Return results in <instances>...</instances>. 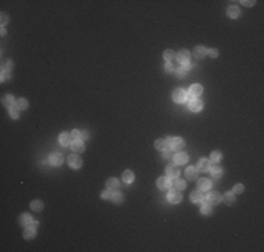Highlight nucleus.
Returning <instances> with one entry per match:
<instances>
[{"instance_id": "obj_43", "label": "nucleus", "mask_w": 264, "mask_h": 252, "mask_svg": "<svg viewBox=\"0 0 264 252\" xmlns=\"http://www.w3.org/2000/svg\"><path fill=\"white\" fill-rule=\"evenodd\" d=\"M111 196H113L111 189H110V191H104L103 193H101V197H103V199H111Z\"/></svg>"}, {"instance_id": "obj_10", "label": "nucleus", "mask_w": 264, "mask_h": 252, "mask_svg": "<svg viewBox=\"0 0 264 252\" xmlns=\"http://www.w3.org/2000/svg\"><path fill=\"white\" fill-rule=\"evenodd\" d=\"M185 94H187V92H185L184 90H181V88L176 90V91L173 92V100H174L176 102H179V104L184 102V101H185Z\"/></svg>"}, {"instance_id": "obj_34", "label": "nucleus", "mask_w": 264, "mask_h": 252, "mask_svg": "<svg viewBox=\"0 0 264 252\" xmlns=\"http://www.w3.org/2000/svg\"><path fill=\"white\" fill-rule=\"evenodd\" d=\"M176 73H177V76H179L180 79H183V77H185V74L188 73V70L184 67V66H181V67H177L176 69Z\"/></svg>"}, {"instance_id": "obj_20", "label": "nucleus", "mask_w": 264, "mask_h": 252, "mask_svg": "<svg viewBox=\"0 0 264 252\" xmlns=\"http://www.w3.org/2000/svg\"><path fill=\"white\" fill-rule=\"evenodd\" d=\"M185 176H187L188 179H197L198 170H197L195 167H188L187 170H185Z\"/></svg>"}, {"instance_id": "obj_25", "label": "nucleus", "mask_w": 264, "mask_h": 252, "mask_svg": "<svg viewBox=\"0 0 264 252\" xmlns=\"http://www.w3.org/2000/svg\"><path fill=\"white\" fill-rule=\"evenodd\" d=\"M134 174H132V171H125L124 174H122V181L127 182V184H132L134 182Z\"/></svg>"}, {"instance_id": "obj_39", "label": "nucleus", "mask_w": 264, "mask_h": 252, "mask_svg": "<svg viewBox=\"0 0 264 252\" xmlns=\"http://www.w3.org/2000/svg\"><path fill=\"white\" fill-rule=\"evenodd\" d=\"M11 69H13V62H11V60H8V62H6L4 65H3L2 71H10Z\"/></svg>"}, {"instance_id": "obj_49", "label": "nucleus", "mask_w": 264, "mask_h": 252, "mask_svg": "<svg viewBox=\"0 0 264 252\" xmlns=\"http://www.w3.org/2000/svg\"><path fill=\"white\" fill-rule=\"evenodd\" d=\"M2 35H6V29H4V27H2Z\"/></svg>"}, {"instance_id": "obj_23", "label": "nucleus", "mask_w": 264, "mask_h": 252, "mask_svg": "<svg viewBox=\"0 0 264 252\" xmlns=\"http://www.w3.org/2000/svg\"><path fill=\"white\" fill-rule=\"evenodd\" d=\"M24 238H27V239H31V238H34L35 237V228H32V227H30V226H27L25 227V230H24Z\"/></svg>"}, {"instance_id": "obj_29", "label": "nucleus", "mask_w": 264, "mask_h": 252, "mask_svg": "<svg viewBox=\"0 0 264 252\" xmlns=\"http://www.w3.org/2000/svg\"><path fill=\"white\" fill-rule=\"evenodd\" d=\"M3 104H4L7 108H11L14 104H16V101H14V98L11 97V95H4V97H3Z\"/></svg>"}, {"instance_id": "obj_22", "label": "nucleus", "mask_w": 264, "mask_h": 252, "mask_svg": "<svg viewBox=\"0 0 264 252\" xmlns=\"http://www.w3.org/2000/svg\"><path fill=\"white\" fill-rule=\"evenodd\" d=\"M31 221H32V217L28 214V213H24V214L20 216V224H21V226L27 227L30 223H31Z\"/></svg>"}, {"instance_id": "obj_14", "label": "nucleus", "mask_w": 264, "mask_h": 252, "mask_svg": "<svg viewBox=\"0 0 264 252\" xmlns=\"http://www.w3.org/2000/svg\"><path fill=\"white\" fill-rule=\"evenodd\" d=\"M211 168V161L206 160V158H201L197 164V170L198 171H209Z\"/></svg>"}, {"instance_id": "obj_17", "label": "nucleus", "mask_w": 264, "mask_h": 252, "mask_svg": "<svg viewBox=\"0 0 264 252\" xmlns=\"http://www.w3.org/2000/svg\"><path fill=\"white\" fill-rule=\"evenodd\" d=\"M70 147L74 153H82L83 150H85V144H83L82 140H73V143L70 144Z\"/></svg>"}, {"instance_id": "obj_2", "label": "nucleus", "mask_w": 264, "mask_h": 252, "mask_svg": "<svg viewBox=\"0 0 264 252\" xmlns=\"http://www.w3.org/2000/svg\"><path fill=\"white\" fill-rule=\"evenodd\" d=\"M181 199H183V196H181V193H180V191H177V189H172V191L167 193V200H169L170 203L177 205V203L181 202Z\"/></svg>"}, {"instance_id": "obj_36", "label": "nucleus", "mask_w": 264, "mask_h": 252, "mask_svg": "<svg viewBox=\"0 0 264 252\" xmlns=\"http://www.w3.org/2000/svg\"><path fill=\"white\" fill-rule=\"evenodd\" d=\"M211 163H218V161H221V153L219 151H214L211 153Z\"/></svg>"}, {"instance_id": "obj_30", "label": "nucleus", "mask_w": 264, "mask_h": 252, "mask_svg": "<svg viewBox=\"0 0 264 252\" xmlns=\"http://www.w3.org/2000/svg\"><path fill=\"white\" fill-rule=\"evenodd\" d=\"M111 199H113V202L114 203H121L122 200H124V196H122V193L121 192H113V196H111Z\"/></svg>"}, {"instance_id": "obj_46", "label": "nucleus", "mask_w": 264, "mask_h": 252, "mask_svg": "<svg viewBox=\"0 0 264 252\" xmlns=\"http://www.w3.org/2000/svg\"><path fill=\"white\" fill-rule=\"evenodd\" d=\"M80 139L82 140H87L89 139V133L86 130H83V132H80Z\"/></svg>"}, {"instance_id": "obj_45", "label": "nucleus", "mask_w": 264, "mask_h": 252, "mask_svg": "<svg viewBox=\"0 0 264 252\" xmlns=\"http://www.w3.org/2000/svg\"><path fill=\"white\" fill-rule=\"evenodd\" d=\"M70 134L73 136V139H74V140H80V132H79V130H76V129H74V130Z\"/></svg>"}, {"instance_id": "obj_31", "label": "nucleus", "mask_w": 264, "mask_h": 252, "mask_svg": "<svg viewBox=\"0 0 264 252\" xmlns=\"http://www.w3.org/2000/svg\"><path fill=\"white\" fill-rule=\"evenodd\" d=\"M44 207V203L41 202V200H34V202H31V209L34 210V212H41Z\"/></svg>"}, {"instance_id": "obj_9", "label": "nucleus", "mask_w": 264, "mask_h": 252, "mask_svg": "<svg viewBox=\"0 0 264 252\" xmlns=\"http://www.w3.org/2000/svg\"><path fill=\"white\" fill-rule=\"evenodd\" d=\"M188 108H190L193 112H198V111L202 109V101L197 100V98H193L191 101H188Z\"/></svg>"}, {"instance_id": "obj_33", "label": "nucleus", "mask_w": 264, "mask_h": 252, "mask_svg": "<svg viewBox=\"0 0 264 252\" xmlns=\"http://www.w3.org/2000/svg\"><path fill=\"white\" fill-rule=\"evenodd\" d=\"M14 107H17L19 109H25V108L28 107V102H27V100H24V98H19V100L16 101Z\"/></svg>"}, {"instance_id": "obj_1", "label": "nucleus", "mask_w": 264, "mask_h": 252, "mask_svg": "<svg viewBox=\"0 0 264 252\" xmlns=\"http://www.w3.org/2000/svg\"><path fill=\"white\" fill-rule=\"evenodd\" d=\"M167 142H169V146L170 149H174V150H181L184 149V140L181 137H167Z\"/></svg>"}, {"instance_id": "obj_32", "label": "nucleus", "mask_w": 264, "mask_h": 252, "mask_svg": "<svg viewBox=\"0 0 264 252\" xmlns=\"http://www.w3.org/2000/svg\"><path fill=\"white\" fill-rule=\"evenodd\" d=\"M106 185H107V188H108V189L118 188V186H119V181H118L117 178H110L108 181L106 182Z\"/></svg>"}, {"instance_id": "obj_42", "label": "nucleus", "mask_w": 264, "mask_h": 252, "mask_svg": "<svg viewBox=\"0 0 264 252\" xmlns=\"http://www.w3.org/2000/svg\"><path fill=\"white\" fill-rule=\"evenodd\" d=\"M206 55H208L209 58H217V56H218V50L214 49V48H211L209 50H206Z\"/></svg>"}, {"instance_id": "obj_27", "label": "nucleus", "mask_w": 264, "mask_h": 252, "mask_svg": "<svg viewBox=\"0 0 264 252\" xmlns=\"http://www.w3.org/2000/svg\"><path fill=\"white\" fill-rule=\"evenodd\" d=\"M239 8L236 7V6H230L229 8H228V16L230 17V18H236V17H239Z\"/></svg>"}, {"instance_id": "obj_44", "label": "nucleus", "mask_w": 264, "mask_h": 252, "mask_svg": "<svg viewBox=\"0 0 264 252\" xmlns=\"http://www.w3.org/2000/svg\"><path fill=\"white\" fill-rule=\"evenodd\" d=\"M10 79V71H2V81H7Z\"/></svg>"}, {"instance_id": "obj_13", "label": "nucleus", "mask_w": 264, "mask_h": 252, "mask_svg": "<svg viewBox=\"0 0 264 252\" xmlns=\"http://www.w3.org/2000/svg\"><path fill=\"white\" fill-rule=\"evenodd\" d=\"M202 86H200V84H193L191 86V88H190V91H188V94L191 95L193 98H197V97H200L201 94H202Z\"/></svg>"}, {"instance_id": "obj_37", "label": "nucleus", "mask_w": 264, "mask_h": 252, "mask_svg": "<svg viewBox=\"0 0 264 252\" xmlns=\"http://www.w3.org/2000/svg\"><path fill=\"white\" fill-rule=\"evenodd\" d=\"M19 111H20V109H19L17 107H11V108H10V116H11V118H13V119H17V118H19V115H20Z\"/></svg>"}, {"instance_id": "obj_48", "label": "nucleus", "mask_w": 264, "mask_h": 252, "mask_svg": "<svg viewBox=\"0 0 264 252\" xmlns=\"http://www.w3.org/2000/svg\"><path fill=\"white\" fill-rule=\"evenodd\" d=\"M243 4H245V6H253L254 2H243Z\"/></svg>"}, {"instance_id": "obj_28", "label": "nucleus", "mask_w": 264, "mask_h": 252, "mask_svg": "<svg viewBox=\"0 0 264 252\" xmlns=\"http://www.w3.org/2000/svg\"><path fill=\"white\" fill-rule=\"evenodd\" d=\"M222 172H223V171H222V168H221V167H217V165H215V167H212V168H211V175L214 176L215 179L221 178V176H222Z\"/></svg>"}, {"instance_id": "obj_12", "label": "nucleus", "mask_w": 264, "mask_h": 252, "mask_svg": "<svg viewBox=\"0 0 264 252\" xmlns=\"http://www.w3.org/2000/svg\"><path fill=\"white\" fill-rule=\"evenodd\" d=\"M188 160V155L185 153H177L173 157V161L176 163V165H181V164H185Z\"/></svg>"}, {"instance_id": "obj_35", "label": "nucleus", "mask_w": 264, "mask_h": 252, "mask_svg": "<svg viewBox=\"0 0 264 252\" xmlns=\"http://www.w3.org/2000/svg\"><path fill=\"white\" fill-rule=\"evenodd\" d=\"M211 212H212V207L209 203H205V205L201 206V213L202 214H211Z\"/></svg>"}, {"instance_id": "obj_18", "label": "nucleus", "mask_w": 264, "mask_h": 252, "mask_svg": "<svg viewBox=\"0 0 264 252\" xmlns=\"http://www.w3.org/2000/svg\"><path fill=\"white\" fill-rule=\"evenodd\" d=\"M172 186H173V189H177V191H183V189L185 188V182L180 178H174L172 181Z\"/></svg>"}, {"instance_id": "obj_3", "label": "nucleus", "mask_w": 264, "mask_h": 252, "mask_svg": "<svg viewBox=\"0 0 264 252\" xmlns=\"http://www.w3.org/2000/svg\"><path fill=\"white\" fill-rule=\"evenodd\" d=\"M68 164L72 168L77 170V168L82 167V158H80L79 155H76V154H72V155H69V157H68Z\"/></svg>"}, {"instance_id": "obj_5", "label": "nucleus", "mask_w": 264, "mask_h": 252, "mask_svg": "<svg viewBox=\"0 0 264 252\" xmlns=\"http://www.w3.org/2000/svg\"><path fill=\"white\" fill-rule=\"evenodd\" d=\"M156 184H157V188L162 189V191H166V189L172 186V181L169 179V176H160Z\"/></svg>"}, {"instance_id": "obj_15", "label": "nucleus", "mask_w": 264, "mask_h": 252, "mask_svg": "<svg viewBox=\"0 0 264 252\" xmlns=\"http://www.w3.org/2000/svg\"><path fill=\"white\" fill-rule=\"evenodd\" d=\"M169 142H167L166 139H162V140H156L155 142V149L160 150V151H166V150H169Z\"/></svg>"}, {"instance_id": "obj_8", "label": "nucleus", "mask_w": 264, "mask_h": 252, "mask_svg": "<svg viewBox=\"0 0 264 252\" xmlns=\"http://www.w3.org/2000/svg\"><path fill=\"white\" fill-rule=\"evenodd\" d=\"M49 163L52 164V165H61V164L63 163V155H62L61 153H52V154L49 155Z\"/></svg>"}, {"instance_id": "obj_41", "label": "nucleus", "mask_w": 264, "mask_h": 252, "mask_svg": "<svg viewBox=\"0 0 264 252\" xmlns=\"http://www.w3.org/2000/svg\"><path fill=\"white\" fill-rule=\"evenodd\" d=\"M245 191V186L243 185H240V184H238V185H235V188H233V193H242V192Z\"/></svg>"}, {"instance_id": "obj_7", "label": "nucleus", "mask_w": 264, "mask_h": 252, "mask_svg": "<svg viewBox=\"0 0 264 252\" xmlns=\"http://www.w3.org/2000/svg\"><path fill=\"white\" fill-rule=\"evenodd\" d=\"M179 174H180V170L174 164H170V165L166 167V175L169 176V178H177Z\"/></svg>"}, {"instance_id": "obj_16", "label": "nucleus", "mask_w": 264, "mask_h": 252, "mask_svg": "<svg viewBox=\"0 0 264 252\" xmlns=\"http://www.w3.org/2000/svg\"><path fill=\"white\" fill-rule=\"evenodd\" d=\"M191 200H193L194 203H202L204 200H205V195L201 193L200 191H195L191 193Z\"/></svg>"}, {"instance_id": "obj_24", "label": "nucleus", "mask_w": 264, "mask_h": 252, "mask_svg": "<svg viewBox=\"0 0 264 252\" xmlns=\"http://www.w3.org/2000/svg\"><path fill=\"white\" fill-rule=\"evenodd\" d=\"M223 202L226 203V205H233V202H235V193H233L232 191L226 192L223 196Z\"/></svg>"}, {"instance_id": "obj_21", "label": "nucleus", "mask_w": 264, "mask_h": 252, "mask_svg": "<svg viewBox=\"0 0 264 252\" xmlns=\"http://www.w3.org/2000/svg\"><path fill=\"white\" fill-rule=\"evenodd\" d=\"M205 55H206V49L204 46H197L195 49H194V56H195V59H202Z\"/></svg>"}, {"instance_id": "obj_38", "label": "nucleus", "mask_w": 264, "mask_h": 252, "mask_svg": "<svg viewBox=\"0 0 264 252\" xmlns=\"http://www.w3.org/2000/svg\"><path fill=\"white\" fill-rule=\"evenodd\" d=\"M164 70L166 71H174L176 70V66H174V63L173 62H166V65H164Z\"/></svg>"}, {"instance_id": "obj_4", "label": "nucleus", "mask_w": 264, "mask_h": 252, "mask_svg": "<svg viewBox=\"0 0 264 252\" xmlns=\"http://www.w3.org/2000/svg\"><path fill=\"white\" fill-rule=\"evenodd\" d=\"M205 200H206V203H209V205H218V203L222 200V196L218 192H211V193H208V196L205 197Z\"/></svg>"}, {"instance_id": "obj_26", "label": "nucleus", "mask_w": 264, "mask_h": 252, "mask_svg": "<svg viewBox=\"0 0 264 252\" xmlns=\"http://www.w3.org/2000/svg\"><path fill=\"white\" fill-rule=\"evenodd\" d=\"M163 58L166 59V62H173L176 59V52L174 50H172V49H169V50H164V53H163Z\"/></svg>"}, {"instance_id": "obj_40", "label": "nucleus", "mask_w": 264, "mask_h": 252, "mask_svg": "<svg viewBox=\"0 0 264 252\" xmlns=\"http://www.w3.org/2000/svg\"><path fill=\"white\" fill-rule=\"evenodd\" d=\"M173 157H174L173 151H170V150H166V151H163V158H164V160H173Z\"/></svg>"}, {"instance_id": "obj_11", "label": "nucleus", "mask_w": 264, "mask_h": 252, "mask_svg": "<svg viewBox=\"0 0 264 252\" xmlns=\"http://www.w3.org/2000/svg\"><path fill=\"white\" fill-rule=\"evenodd\" d=\"M177 60L181 63V65L190 63V52H188V50H180V52L177 53Z\"/></svg>"}, {"instance_id": "obj_6", "label": "nucleus", "mask_w": 264, "mask_h": 252, "mask_svg": "<svg viewBox=\"0 0 264 252\" xmlns=\"http://www.w3.org/2000/svg\"><path fill=\"white\" fill-rule=\"evenodd\" d=\"M73 136H72L70 133H66V132H63V133H61V136H59V143H61L62 146H70L72 143H73Z\"/></svg>"}, {"instance_id": "obj_19", "label": "nucleus", "mask_w": 264, "mask_h": 252, "mask_svg": "<svg viewBox=\"0 0 264 252\" xmlns=\"http://www.w3.org/2000/svg\"><path fill=\"white\" fill-rule=\"evenodd\" d=\"M211 185L212 182L209 179H200L198 181V189L200 191H208V189H211Z\"/></svg>"}, {"instance_id": "obj_47", "label": "nucleus", "mask_w": 264, "mask_h": 252, "mask_svg": "<svg viewBox=\"0 0 264 252\" xmlns=\"http://www.w3.org/2000/svg\"><path fill=\"white\" fill-rule=\"evenodd\" d=\"M8 23V17L7 14H2V25H6Z\"/></svg>"}]
</instances>
